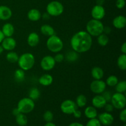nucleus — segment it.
Wrapping results in <instances>:
<instances>
[{
  "label": "nucleus",
  "instance_id": "obj_14",
  "mask_svg": "<svg viewBox=\"0 0 126 126\" xmlns=\"http://www.w3.org/2000/svg\"><path fill=\"white\" fill-rule=\"evenodd\" d=\"M107 103V100L105 99L102 94L96 95L92 99V106L97 109L103 108Z\"/></svg>",
  "mask_w": 126,
  "mask_h": 126
},
{
  "label": "nucleus",
  "instance_id": "obj_35",
  "mask_svg": "<svg viewBox=\"0 0 126 126\" xmlns=\"http://www.w3.org/2000/svg\"><path fill=\"white\" fill-rule=\"evenodd\" d=\"M86 126H102V124L100 123L99 120L96 118L94 119H90L87 121Z\"/></svg>",
  "mask_w": 126,
  "mask_h": 126
},
{
  "label": "nucleus",
  "instance_id": "obj_37",
  "mask_svg": "<svg viewBox=\"0 0 126 126\" xmlns=\"http://www.w3.org/2000/svg\"><path fill=\"white\" fill-rule=\"evenodd\" d=\"M102 95H103V97H104L105 99L107 100V102H110L111 98V96L112 94H111V92H110L109 91H105L102 94Z\"/></svg>",
  "mask_w": 126,
  "mask_h": 126
},
{
  "label": "nucleus",
  "instance_id": "obj_15",
  "mask_svg": "<svg viewBox=\"0 0 126 126\" xmlns=\"http://www.w3.org/2000/svg\"><path fill=\"white\" fill-rule=\"evenodd\" d=\"M12 16V10L6 6H0V20L6 21L8 20Z\"/></svg>",
  "mask_w": 126,
  "mask_h": 126
},
{
  "label": "nucleus",
  "instance_id": "obj_11",
  "mask_svg": "<svg viewBox=\"0 0 126 126\" xmlns=\"http://www.w3.org/2000/svg\"><path fill=\"white\" fill-rule=\"evenodd\" d=\"M105 9L103 6L95 5L91 10V16L92 18L101 20L105 16Z\"/></svg>",
  "mask_w": 126,
  "mask_h": 126
},
{
  "label": "nucleus",
  "instance_id": "obj_1",
  "mask_svg": "<svg viewBox=\"0 0 126 126\" xmlns=\"http://www.w3.org/2000/svg\"><path fill=\"white\" fill-rule=\"evenodd\" d=\"M70 46L78 54L86 52L92 47V37L86 31L78 32L71 37Z\"/></svg>",
  "mask_w": 126,
  "mask_h": 126
},
{
  "label": "nucleus",
  "instance_id": "obj_47",
  "mask_svg": "<svg viewBox=\"0 0 126 126\" xmlns=\"http://www.w3.org/2000/svg\"><path fill=\"white\" fill-rule=\"evenodd\" d=\"M105 3V0H96V4L103 6Z\"/></svg>",
  "mask_w": 126,
  "mask_h": 126
},
{
  "label": "nucleus",
  "instance_id": "obj_33",
  "mask_svg": "<svg viewBox=\"0 0 126 126\" xmlns=\"http://www.w3.org/2000/svg\"><path fill=\"white\" fill-rule=\"evenodd\" d=\"M118 81H119V80H118V77L116 76L110 75L107 78L105 83L107 86H110V87H114L117 84Z\"/></svg>",
  "mask_w": 126,
  "mask_h": 126
},
{
  "label": "nucleus",
  "instance_id": "obj_50",
  "mask_svg": "<svg viewBox=\"0 0 126 126\" xmlns=\"http://www.w3.org/2000/svg\"><path fill=\"white\" fill-rule=\"evenodd\" d=\"M4 50V49H3V47H2V46L0 45V55H1L2 52H3Z\"/></svg>",
  "mask_w": 126,
  "mask_h": 126
},
{
  "label": "nucleus",
  "instance_id": "obj_44",
  "mask_svg": "<svg viewBox=\"0 0 126 126\" xmlns=\"http://www.w3.org/2000/svg\"><path fill=\"white\" fill-rule=\"evenodd\" d=\"M51 16L47 13V12H44L43 15H41V17L43 18L44 20H49V18H50Z\"/></svg>",
  "mask_w": 126,
  "mask_h": 126
},
{
  "label": "nucleus",
  "instance_id": "obj_17",
  "mask_svg": "<svg viewBox=\"0 0 126 126\" xmlns=\"http://www.w3.org/2000/svg\"><path fill=\"white\" fill-rule=\"evenodd\" d=\"M40 41L39 34L36 32H32L27 37V43L30 47H34L39 44Z\"/></svg>",
  "mask_w": 126,
  "mask_h": 126
},
{
  "label": "nucleus",
  "instance_id": "obj_46",
  "mask_svg": "<svg viewBox=\"0 0 126 126\" xmlns=\"http://www.w3.org/2000/svg\"><path fill=\"white\" fill-rule=\"evenodd\" d=\"M68 126H84L83 124H82L81 123H78V122H74V123H71L68 125Z\"/></svg>",
  "mask_w": 126,
  "mask_h": 126
},
{
  "label": "nucleus",
  "instance_id": "obj_27",
  "mask_svg": "<svg viewBox=\"0 0 126 126\" xmlns=\"http://www.w3.org/2000/svg\"><path fill=\"white\" fill-rule=\"evenodd\" d=\"M87 97L86 95L83 94H80L76 97V101H75V103H76V105L79 108H83V107H86V104H87Z\"/></svg>",
  "mask_w": 126,
  "mask_h": 126
},
{
  "label": "nucleus",
  "instance_id": "obj_28",
  "mask_svg": "<svg viewBox=\"0 0 126 126\" xmlns=\"http://www.w3.org/2000/svg\"><path fill=\"white\" fill-rule=\"evenodd\" d=\"M117 65L120 70L124 71L126 70V54H121L118 58Z\"/></svg>",
  "mask_w": 126,
  "mask_h": 126
},
{
  "label": "nucleus",
  "instance_id": "obj_26",
  "mask_svg": "<svg viewBox=\"0 0 126 126\" xmlns=\"http://www.w3.org/2000/svg\"><path fill=\"white\" fill-rule=\"evenodd\" d=\"M41 92L37 87H32L30 89L29 93H28V97L31 99L33 100V101L36 100L40 97Z\"/></svg>",
  "mask_w": 126,
  "mask_h": 126
},
{
  "label": "nucleus",
  "instance_id": "obj_16",
  "mask_svg": "<svg viewBox=\"0 0 126 126\" xmlns=\"http://www.w3.org/2000/svg\"><path fill=\"white\" fill-rule=\"evenodd\" d=\"M113 25L117 29H123L126 26V18L125 16L119 15L114 17L113 20Z\"/></svg>",
  "mask_w": 126,
  "mask_h": 126
},
{
  "label": "nucleus",
  "instance_id": "obj_34",
  "mask_svg": "<svg viewBox=\"0 0 126 126\" xmlns=\"http://www.w3.org/2000/svg\"><path fill=\"white\" fill-rule=\"evenodd\" d=\"M43 119L46 123L52 122L54 119V114L51 111H46L43 114Z\"/></svg>",
  "mask_w": 126,
  "mask_h": 126
},
{
  "label": "nucleus",
  "instance_id": "obj_25",
  "mask_svg": "<svg viewBox=\"0 0 126 126\" xmlns=\"http://www.w3.org/2000/svg\"><path fill=\"white\" fill-rule=\"evenodd\" d=\"M6 60L9 63H15L18 62L19 56L17 52L13 51V50H11V51H9V52L6 54Z\"/></svg>",
  "mask_w": 126,
  "mask_h": 126
},
{
  "label": "nucleus",
  "instance_id": "obj_2",
  "mask_svg": "<svg viewBox=\"0 0 126 126\" xmlns=\"http://www.w3.org/2000/svg\"><path fill=\"white\" fill-rule=\"evenodd\" d=\"M17 63L20 68L24 71H28L34 66L35 63V58L32 53H23L19 56Z\"/></svg>",
  "mask_w": 126,
  "mask_h": 126
},
{
  "label": "nucleus",
  "instance_id": "obj_6",
  "mask_svg": "<svg viewBox=\"0 0 126 126\" xmlns=\"http://www.w3.org/2000/svg\"><path fill=\"white\" fill-rule=\"evenodd\" d=\"M64 11L63 5L57 1H52L49 2L46 6V12L51 17L61 16Z\"/></svg>",
  "mask_w": 126,
  "mask_h": 126
},
{
  "label": "nucleus",
  "instance_id": "obj_20",
  "mask_svg": "<svg viewBox=\"0 0 126 126\" xmlns=\"http://www.w3.org/2000/svg\"><path fill=\"white\" fill-rule=\"evenodd\" d=\"M53 77L49 74H44L39 77L38 82L43 86H49L53 82Z\"/></svg>",
  "mask_w": 126,
  "mask_h": 126
},
{
  "label": "nucleus",
  "instance_id": "obj_38",
  "mask_svg": "<svg viewBox=\"0 0 126 126\" xmlns=\"http://www.w3.org/2000/svg\"><path fill=\"white\" fill-rule=\"evenodd\" d=\"M119 119L123 123H126V108L121 110L120 113H119Z\"/></svg>",
  "mask_w": 126,
  "mask_h": 126
},
{
  "label": "nucleus",
  "instance_id": "obj_12",
  "mask_svg": "<svg viewBox=\"0 0 126 126\" xmlns=\"http://www.w3.org/2000/svg\"><path fill=\"white\" fill-rule=\"evenodd\" d=\"M98 119L101 124L105 126H111L114 122V117L108 112H103L98 115Z\"/></svg>",
  "mask_w": 126,
  "mask_h": 126
},
{
  "label": "nucleus",
  "instance_id": "obj_5",
  "mask_svg": "<svg viewBox=\"0 0 126 126\" xmlns=\"http://www.w3.org/2000/svg\"><path fill=\"white\" fill-rule=\"evenodd\" d=\"M35 107L34 101L29 97H24L18 101L17 108L21 113L28 114L33 111Z\"/></svg>",
  "mask_w": 126,
  "mask_h": 126
},
{
  "label": "nucleus",
  "instance_id": "obj_42",
  "mask_svg": "<svg viewBox=\"0 0 126 126\" xmlns=\"http://www.w3.org/2000/svg\"><path fill=\"white\" fill-rule=\"evenodd\" d=\"M73 116H75V118H80L81 117V116H82V113H81V111L79 110H78L77 108V109L74 111V113H73Z\"/></svg>",
  "mask_w": 126,
  "mask_h": 126
},
{
  "label": "nucleus",
  "instance_id": "obj_18",
  "mask_svg": "<svg viewBox=\"0 0 126 126\" xmlns=\"http://www.w3.org/2000/svg\"><path fill=\"white\" fill-rule=\"evenodd\" d=\"M41 13L38 9L35 8L32 9L27 13V17L32 22H37L41 18Z\"/></svg>",
  "mask_w": 126,
  "mask_h": 126
},
{
  "label": "nucleus",
  "instance_id": "obj_7",
  "mask_svg": "<svg viewBox=\"0 0 126 126\" xmlns=\"http://www.w3.org/2000/svg\"><path fill=\"white\" fill-rule=\"evenodd\" d=\"M110 102L114 108L121 110L125 108L126 105V98L125 95L124 94L116 92L112 95Z\"/></svg>",
  "mask_w": 126,
  "mask_h": 126
},
{
  "label": "nucleus",
  "instance_id": "obj_3",
  "mask_svg": "<svg viewBox=\"0 0 126 126\" xmlns=\"http://www.w3.org/2000/svg\"><path fill=\"white\" fill-rule=\"evenodd\" d=\"M104 25L101 20L92 18L86 25V32L91 36L97 37L103 33Z\"/></svg>",
  "mask_w": 126,
  "mask_h": 126
},
{
  "label": "nucleus",
  "instance_id": "obj_41",
  "mask_svg": "<svg viewBox=\"0 0 126 126\" xmlns=\"http://www.w3.org/2000/svg\"><path fill=\"white\" fill-rule=\"evenodd\" d=\"M111 27H110L109 26H106V27H105L104 26V28H103V33H104V34H107V35H108V34H110L111 32Z\"/></svg>",
  "mask_w": 126,
  "mask_h": 126
},
{
  "label": "nucleus",
  "instance_id": "obj_51",
  "mask_svg": "<svg viewBox=\"0 0 126 126\" xmlns=\"http://www.w3.org/2000/svg\"><path fill=\"white\" fill-rule=\"evenodd\" d=\"M124 126H126V124H125V123H124Z\"/></svg>",
  "mask_w": 126,
  "mask_h": 126
},
{
  "label": "nucleus",
  "instance_id": "obj_40",
  "mask_svg": "<svg viewBox=\"0 0 126 126\" xmlns=\"http://www.w3.org/2000/svg\"><path fill=\"white\" fill-rule=\"evenodd\" d=\"M103 108H105V110L106 112H108V113H111L114 110V107L112 105L111 103H110L107 102L105 104V105L104 106Z\"/></svg>",
  "mask_w": 126,
  "mask_h": 126
},
{
  "label": "nucleus",
  "instance_id": "obj_45",
  "mask_svg": "<svg viewBox=\"0 0 126 126\" xmlns=\"http://www.w3.org/2000/svg\"><path fill=\"white\" fill-rule=\"evenodd\" d=\"M20 111L18 110V109L17 108H14V109L12 110V114H13V115H14L15 116H16L17 115H18V114H20Z\"/></svg>",
  "mask_w": 126,
  "mask_h": 126
},
{
  "label": "nucleus",
  "instance_id": "obj_23",
  "mask_svg": "<svg viewBox=\"0 0 126 126\" xmlns=\"http://www.w3.org/2000/svg\"><path fill=\"white\" fill-rule=\"evenodd\" d=\"M91 75L94 79H102L104 76V71L100 66H94L91 70Z\"/></svg>",
  "mask_w": 126,
  "mask_h": 126
},
{
  "label": "nucleus",
  "instance_id": "obj_24",
  "mask_svg": "<svg viewBox=\"0 0 126 126\" xmlns=\"http://www.w3.org/2000/svg\"><path fill=\"white\" fill-rule=\"evenodd\" d=\"M16 122L19 126H25L28 123V118L25 114L20 113L16 116Z\"/></svg>",
  "mask_w": 126,
  "mask_h": 126
},
{
  "label": "nucleus",
  "instance_id": "obj_31",
  "mask_svg": "<svg viewBox=\"0 0 126 126\" xmlns=\"http://www.w3.org/2000/svg\"><path fill=\"white\" fill-rule=\"evenodd\" d=\"M97 37V43L100 46H106L109 43V38L108 35L102 33Z\"/></svg>",
  "mask_w": 126,
  "mask_h": 126
},
{
  "label": "nucleus",
  "instance_id": "obj_36",
  "mask_svg": "<svg viewBox=\"0 0 126 126\" xmlns=\"http://www.w3.org/2000/svg\"><path fill=\"white\" fill-rule=\"evenodd\" d=\"M54 60L56 63H61L65 60V55L61 53H56L55 57H54Z\"/></svg>",
  "mask_w": 126,
  "mask_h": 126
},
{
  "label": "nucleus",
  "instance_id": "obj_10",
  "mask_svg": "<svg viewBox=\"0 0 126 126\" xmlns=\"http://www.w3.org/2000/svg\"><path fill=\"white\" fill-rule=\"evenodd\" d=\"M55 60H54V57L51 55H46L43 59H41L40 62L41 68L44 71H50L52 70L55 66Z\"/></svg>",
  "mask_w": 126,
  "mask_h": 126
},
{
  "label": "nucleus",
  "instance_id": "obj_29",
  "mask_svg": "<svg viewBox=\"0 0 126 126\" xmlns=\"http://www.w3.org/2000/svg\"><path fill=\"white\" fill-rule=\"evenodd\" d=\"M78 53L75 52V50H70L65 56V59H66L69 62H74L78 59Z\"/></svg>",
  "mask_w": 126,
  "mask_h": 126
},
{
  "label": "nucleus",
  "instance_id": "obj_32",
  "mask_svg": "<svg viewBox=\"0 0 126 126\" xmlns=\"http://www.w3.org/2000/svg\"><path fill=\"white\" fill-rule=\"evenodd\" d=\"M115 90L116 92L118 93L124 94L126 91V81H118L117 84L114 86Z\"/></svg>",
  "mask_w": 126,
  "mask_h": 126
},
{
  "label": "nucleus",
  "instance_id": "obj_48",
  "mask_svg": "<svg viewBox=\"0 0 126 126\" xmlns=\"http://www.w3.org/2000/svg\"><path fill=\"white\" fill-rule=\"evenodd\" d=\"M4 38H5L4 35L3 33H2L1 30H0V44H1V42L2 41V40H3Z\"/></svg>",
  "mask_w": 126,
  "mask_h": 126
},
{
  "label": "nucleus",
  "instance_id": "obj_43",
  "mask_svg": "<svg viewBox=\"0 0 126 126\" xmlns=\"http://www.w3.org/2000/svg\"><path fill=\"white\" fill-rule=\"evenodd\" d=\"M121 51L122 54H126V43L124 42L121 47Z\"/></svg>",
  "mask_w": 126,
  "mask_h": 126
},
{
  "label": "nucleus",
  "instance_id": "obj_19",
  "mask_svg": "<svg viewBox=\"0 0 126 126\" xmlns=\"http://www.w3.org/2000/svg\"><path fill=\"white\" fill-rule=\"evenodd\" d=\"M1 31L5 37H12L14 33V27L12 23H6L2 26Z\"/></svg>",
  "mask_w": 126,
  "mask_h": 126
},
{
  "label": "nucleus",
  "instance_id": "obj_13",
  "mask_svg": "<svg viewBox=\"0 0 126 126\" xmlns=\"http://www.w3.org/2000/svg\"><path fill=\"white\" fill-rule=\"evenodd\" d=\"M1 45L3 47L4 50L11 51L16 48L17 46V42L16 39L12 37H5L1 42Z\"/></svg>",
  "mask_w": 126,
  "mask_h": 126
},
{
  "label": "nucleus",
  "instance_id": "obj_22",
  "mask_svg": "<svg viewBox=\"0 0 126 126\" xmlns=\"http://www.w3.org/2000/svg\"><path fill=\"white\" fill-rule=\"evenodd\" d=\"M40 32L43 35L46 36H50L55 34V31L52 26L47 24H44L42 25L40 28Z\"/></svg>",
  "mask_w": 126,
  "mask_h": 126
},
{
  "label": "nucleus",
  "instance_id": "obj_9",
  "mask_svg": "<svg viewBox=\"0 0 126 126\" xmlns=\"http://www.w3.org/2000/svg\"><path fill=\"white\" fill-rule=\"evenodd\" d=\"M107 84L102 79H94L90 84V89L96 95L102 94L106 90Z\"/></svg>",
  "mask_w": 126,
  "mask_h": 126
},
{
  "label": "nucleus",
  "instance_id": "obj_8",
  "mask_svg": "<svg viewBox=\"0 0 126 126\" xmlns=\"http://www.w3.org/2000/svg\"><path fill=\"white\" fill-rule=\"evenodd\" d=\"M60 110L62 112L66 114H73L75 110L78 108L76 103L71 100H65L60 105Z\"/></svg>",
  "mask_w": 126,
  "mask_h": 126
},
{
  "label": "nucleus",
  "instance_id": "obj_30",
  "mask_svg": "<svg viewBox=\"0 0 126 126\" xmlns=\"http://www.w3.org/2000/svg\"><path fill=\"white\" fill-rule=\"evenodd\" d=\"M14 76V78L17 82H22L25 79V71L20 68L17 69V70H16L15 71Z\"/></svg>",
  "mask_w": 126,
  "mask_h": 126
},
{
  "label": "nucleus",
  "instance_id": "obj_39",
  "mask_svg": "<svg viewBox=\"0 0 126 126\" xmlns=\"http://www.w3.org/2000/svg\"><path fill=\"white\" fill-rule=\"evenodd\" d=\"M126 5V0H117L116 2V6L119 9H122Z\"/></svg>",
  "mask_w": 126,
  "mask_h": 126
},
{
  "label": "nucleus",
  "instance_id": "obj_21",
  "mask_svg": "<svg viewBox=\"0 0 126 126\" xmlns=\"http://www.w3.org/2000/svg\"><path fill=\"white\" fill-rule=\"evenodd\" d=\"M84 115L88 119H94L96 118L98 116L97 108L94 107L93 106H89L87 107L84 110Z\"/></svg>",
  "mask_w": 126,
  "mask_h": 126
},
{
  "label": "nucleus",
  "instance_id": "obj_4",
  "mask_svg": "<svg viewBox=\"0 0 126 126\" xmlns=\"http://www.w3.org/2000/svg\"><path fill=\"white\" fill-rule=\"evenodd\" d=\"M46 46L48 50L52 53H59L63 48V42L58 36L54 34L48 38L46 41Z\"/></svg>",
  "mask_w": 126,
  "mask_h": 126
},
{
  "label": "nucleus",
  "instance_id": "obj_49",
  "mask_svg": "<svg viewBox=\"0 0 126 126\" xmlns=\"http://www.w3.org/2000/svg\"><path fill=\"white\" fill-rule=\"evenodd\" d=\"M44 126H56V125L52 122H48V123H46V124Z\"/></svg>",
  "mask_w": 126,
  "mask_h": 126
}]
</instances>
